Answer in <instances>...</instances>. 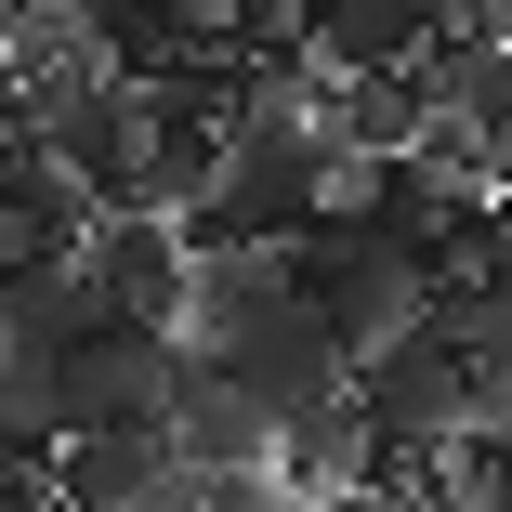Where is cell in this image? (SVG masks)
I'll return each instance as SVG.
<instances>
[{
    "mask_svg": "<svg viewBox=\"0 0 512 512\" xmlns=\"http://www.w3.org/2000/svg\"><path fill=\"white\" fill-rule=\"evenodd\" d=\"M289 263H302V316H316V329H329L355 368H368V355H394L407 329L434 316V263L407 250L381 211H355V197H342V211L302 237Z\"/></svg>",
    "mask_w": 512,
    "mask_h": 512,
    "instance_id": "obj_1",
    "label": "cell"
},
{
    "mask_svg": "<svg viewBox=\"0 0 512 512\" xmlns=\"http://www.w3.org/2000/svg\"><path fill=\"white\" fill-rule=\"evenodd\" d=\"M355 421L381 434V486L407 499V486H421V473L486 421V394H473V368H460L434 329H407L394 355H368V368H355Z\"/></svg>",
    "mask_w": 512,
    "mask_h": 512,
    "instance_id": "obj_2",
    "label": "cell"
},
{
    "mask_svg": "<svg viewBox=\"0 0 512 512\" xmlns=\"http://www.w3.org/2000/svg\"><path fill=\"white\" fill-rule=\"evenodd\" d=\"M171 381H184V329H132V316H106V329L53 368V421H66V447H79V434L171 421Z\"/></svg>",
    "mask_w": 512,
    "mask_h": 512,
    "instance_id": "obj_3",
    "label": "cell"
},
{
    "mask_svg": "<svg viewBox=\"0 0 512 512\" xmlns=\"http://www.w3.org/2000/svg\"><path fill=\"white\" fill-rule=\"evenodd\" d=\"M79 276H92V302L132 316V329H184V316H197V237H184L171 211H106L92 250H79Z\"/></svg>",
    "mask_w": 512,
    "mask_h": 512,
    "instance_id": "obj_4",
    "label": "cell"
},
{
    "mask_svg": "<svg viewBox=\"0 0 512 512\" xmlns=\"http://www.w3.org/2000/svg\"><path fill=\"white\" fill-rule=\"evenodd\" d=\"M53 158H66V184L92 197V211H145V184H158V92L145 79H106L53 132Z\"/></svg>",
    "mask_w": 512,
    "mask_h": 512,
    "instance_id": "obj_5",
    "label": "cell"
},
{
    "mask_svg": "<svg viewBox=\"0 0 512 512\" xmlns=\"http://www.w3.org/2000/svg\"><path fill=\"white\" fill-rule=\"evenodd\" d=\"M171 447H184V473H276L263 394H250L224 355H197V342H184V381H171Z\"/></svg>",
    "mask_w": 512,
    "mask_h": 512,
    "instance_id": "obj_6",
    "label": "cell"
},
{
    "mask_svg": "<svg viewBox=\"0 0 512 512\" xmlns=\"http://www.w3.org/2000/svg\"><path fill=\"white\" fill-rule=\"evenodd\" d=\"M224 368L263 394V421H276V434H289V421H329V407H355V355H342L316 316H276V329H263V342H237Z\"/></svg>",
    "mask_w": 512,
    "mask_h": 512,
    "instance_id": "obj_7",
    "label": "cell"
},
{
    "mask_svg": "<svg viewBox=\"0 0 512 512\" xmlns=\"http://www.w3.org/2000/svg\"><path fill=\"white\" fill-rule=\"evenodd\" d=\"M276 316H302V263L289 250H197V355H237V342H263Z\"/></svg>",
    "mask_w": 512,
    "mask_h": 512,
    "instance_id": "obj_8",
    "label": "cell"
},
{
    "mask_svg": "<svg viewBox=\"0 0 512 512\" xmlns=\"http://www.w3.org/2000/svg\"><path fill=\"white\" fill-rule=\"evenodd\" d=\"M92 329H106V302H92L79 263H14L0 276V368H66Z\"/></svg>",
    "mask_w": 512,
    "mask_h": 512,
    "instance_id": "obj_9",
    "label": "cell"
},
{
    "mask_svg": "<svg viewBox=\"0 0 512 512\" xmlns=\"http://www.w3.org/2000/svg\"><path fill=\"white\" fill-rule=\"evenodd\" d=\"M460 368H473V394H486V421H512V276H473V263H447L434 276V316H421Z\"/></svg>",
    "mask_w": 512,
    "mask_h": 512,
    "instance_id": "obj_10",
    "label": "cell"
},
{
    "mask_svg": "<svg viewBox=\"0 0 512 512\" xmlns=\"http://www.w3.org/2000/svg\"><path fill=\"white\" fill-rule=\"evenodd\" d=\"M355 486H381V434L355 421V407H329V421H289V434H276V499L329 512V499H355Z\"/></svg>",
    "mask_w": 512,
    "mask_h": 512,
    "instance_id": "obj_11",
    "label": "cell"
},
{
    "mask_svg": "<svg viewBox=\"0 0 512 512\" xmlns=\"http://www.w3.org/2000/svg\"><path fill=\"white\" fill-rule=\"evenodd\" d=\"M0 512H66V499H53V473H14V486H0Z\"/></svg>",
    "mask_w": 512,
    "mask_h": 512,
    "instance_id": "obj_12",
    "label": "cell"
},
{
    "mask_svg": "<svg viewBox=\"0 0 512 512\" xmlns=\"http://www.w3.org/2000/svg\"><path fill=\"white\" fill-rule=\"evenodd\" d=\"M329 512H407V499H394V486H355V499H329Z\"/></svg>",
    "mask_w": 512,
    "mask_h": 512,
    "instance_id": "obj_13",
    "label": "cell"
}]
</instances>
